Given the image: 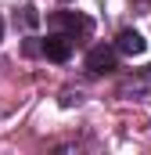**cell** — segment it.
Listing matches in <instances>:
<instances>
[{
	"instance_id": "7a4b0ae2",
	"label": "cell",
	"mask_w": 151,
	"mask_h": 155,
	"mask_svg": "<svg viewBox=\"0 0 151 155\" xmlns=\"http://www.w3.org/2000/svg\"><path fill=\"white\" fill-rule=\"evenodd\" d=\"M40 51H43V58H50V61H69V54H72V36H47L40 43Z\"/></svg>"
},
{
	"instance_id": "277c9868",
	"label": "cell",
	"mask_w": 151,
	"mask_h": 155,
	"mask_svg": "<svg viewBox=\"0 0 151 155\" xmlns=\"http://www.w3.org/2000/svg\"><path fill=\"white\" fill-rule=\"evenodd\" d=\"M0 40H4V22H0Z\"/></svg>"
},
{
	"instance_id": "3957f363",
	"label": "cell",
	"mask_w": 151,
	"mask_h": 155,
	"mask_svg": "<svg viewBox=\"0 0 151 155\" xmlns=\"http://www.w3.org/2000/svg\"><path fill=\"white\" fill-rule=\"evenodd\" d=\"M115 47H119L122 54H144V47H148V43H144V36H140L137 29H122Z\"/></svg>"
},
{
	"instance_id": "6da1fadb",
	"label": "cell",
	"mask_w": 151,
	"mask_h": 155,
	"mask_svg": "<svg viewBox=\"0 0 151 155\" xmlns=\"http://www.w3.org/2000/svg\"><path fill=\"white\" fill-rule=\"evenodd\" d=\"M86 69L90 72H112L115 69V47H104V43H97V47H90V54H86Z\"/></svg>"
}]
</instances>
